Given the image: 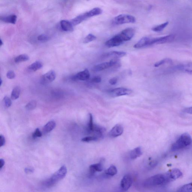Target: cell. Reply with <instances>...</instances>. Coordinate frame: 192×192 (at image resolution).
<instances>
[{"label":"cell","mask_w":192,"mask_h":192,"mask_svg":"<svg viewBox=\"0 0 192 192\" xmlns=\"http://www.w3.org/2000/svg\"><path fill=\"white\" fill-rule=\"evenodd\" d=\"M126 55L127 53L124 51H112L103 55V57L106 58H112L114 59H117L122 58Z\"/></svg>","instance_id":"16"},{"label":"cell","mask_w":192,"mask_h":192,"mask_svg":"<svg viewBox=\"0 0 192 192\" xmlns=\"http://www.w3.org/2000/svg\"><path fill=\"white\" fill-rule=\"evenodd\" d=\"M20 93V89L19 87L16 86L13 89L11 94V99L12 100H16L19 98Z\"/></svg>","instance_id":"25"},{"label":"cell","mask_w":192,"mask_h":192,"mask_svg":"<svg viewBox=\"0 0 192 192\" xmlns=\"http://www.w3.org/2000/svg\"><path fill=\"white\" fill-rule=\"evenodd\" d=\"M167 181L165 173L158 174L147 179L144 182V185L146 187H154L163 185L167 183Z\"/></svg>","instance_id":"3"},{"label":"cell","mask_w":192,"mask_h":192,"mask_svg":"<svg viewBox=\"0 0 192 192\" xmlns=\"http://www.w3.org/2000/svg\"><path fill=\"white\" fill-rule=\"evenodd\" d=\"M56 126V123L54 121H49L43 127V132L44 134H47L50 132Z\"/></svg>","instance_id":"21"},{"label":"cell","mask_w":192,"mask_h":192,"mask_svg":"<svg viewBox=\"0 0 192 192\" xmlns=\"http://www.w3.org/2000/svg\"><path fill=\"white\" fill-rule=\"evenodd\" d=\"M3 45V42L1 39L0 40V46H2Z\"/></svg>","instance_id":"46"},{"label":"cell","mask_w":192,"mask_h":192,"mask_svg":"<svg viewBox=\"0 0 192 192\" xmlns=\"http://www.w3.org/2000/svg\"><path fill=\"white\" fill-rule=\"evenodd\" d=\"M43 66V64L40 61H37L33 63L29 66L28 69L31 71H36L41 68Z\"/></svg>","instance_id":"24"},{"label":"cell","mask_w":192,"mask_h":192,"mask_svg":"<svg viewBox=\"0 0 192 192\" xmlns=\"http://www.w3.org/2000/svg\"><path fill=\"white\" fill-rule=\"evenodd\" d=\"M60 26L62 30L66 32H71L74 30L71 22L67 20H62L60 22Z\"/></svg>","instance_id":"20"},{"label":"cell","mask_w":192,"mask_h":192,"mask_svg":"<svg viewBox=\"0 0 192 192\" xmlns=\"http://www.w3.org/2000/svg\"><path fill=\"white\" fill-rule=\"evenodd\" d=\"M90 77L89 71L87 69H85L84 71L79 72L76 75L72 77L73 80H80L86 81L88 80Z\"/></svg>","instance_id":"12"},{"label":"cell","mask_w":192,"mask_h":192,"mask_svg":"<svg viewBox=\"0 0 192 192\" xmlns=\"http://www.w3.org/2000/svg\"><path fill=\"white\" fill-rule=\"evenodd\" d=\"M135 33V31L133 29L129 27L122 31L120 34L122 36L125 42L132 39L134 36Z\"/></svg>","instance_id":"14"},{"label":"cell","mask_w":192,"mask_h":192,"mask_svg":"<svg viewBox=\"0 0 192 192\" xmlns=\"http://www.w3.org/2000/svg\"><path fill=\"white\" fill-rule=\"evenodd\" d=\"M118 60L117 59H114L111 60L110 61L103 63L94 66L93 71L95 72H99L108 69L112 66L115 65L117 64Z\"/></svg>","instance_id":"9"},{"label":"cell","mask_w":192,"mask_h":192,"mask_svg":"<svg viewBox=\"0 0 192 192\" xmlns=\"http://www.w3.org/2000/svg\"><path fill=\"white\" fill-rule=\"evenodd\" d=\"M3 101H4L5 106L7 108H8L12 106V100H11L10 98H9L7 96H5L4 99H3Z\"/></svg>","instance_id":"36"},{"label":"cell","mask_w":192,"mask_h":192,"mask_svg":"<svg viewBox=\"0 0 192 192\" xmlns=\"http://www.w3.org/2000/svg\"><path fill=\"white\" fill-rule=\"evenodd\" d=\"M132 92V90L124 88H118L110 90V95L113 97H116L124 95H130Z\"/></svg>","instance_id":"7"},{"label":"cell","mask_w":192,"mask_h":192,"mask_svg":"<svg viewBox=\"0 0 192 192\" xmlns=\"http://www.w3.org/2000/svg\"><path fill=\"white\" fill-rule=\"evenodd\" d=\"M136 21V18L132 15L122 14L116 17L113 19V23L116 25L123 24L134 23Z\"/></svg>","instance_id":"4"},{"label":"cell","mask_w":192,"mask_h":192,"mask_svg":"<svg viewBox=\"0 0 192 192\" xmlns=\"http://www.w3.org/2000/svg\"><path fill=\"white\" fill-rule=\"evenodd\" d=\"M5 164V162L4 160L2 159H0V170H1L2 168L4 166Z\"/></svg>","instance_id":"44"},{"label":"cell","mask_w":192,"mask_h":192,"mask_svg":"<svg viewBox=\"0 0 192 192\" xmlns=\"http://www.w3.org/2000/svg\"><path fill=\"white\" fill-rule=\"evenodd\" d=\"M142 155V148L141 147H136L131 151L130 153V157L132 160L136 159Z\"/></svg>","instance_id":"23"},{"label":"cell","mask_w":192,"mask_h":192,"mask_svg":"<svg viewBox=\"0 0 192 192\" xmlns=\"http://www.w3.org/2000/svg\"><path fill=\"white\" fill-rule=\"evenodd\" d=\"M49 39V36L45 34H41L38 37V40L41 41H47Z\"/></svg>","instance_id":"37"},{"label":"cell","mask_w":192,"mask_h":192,"mask_svg":"<svg viewBox=\"0 0 192 192\" xmlns=\"http://www.w3.org/2000/svg\"><path fill=\"white\" fill-rule=\"evenodd\" d=\"M132 178L130 175L127 174L123 176L121 183V189L124 191H127L132 186Z\"/></svg>","instance_id":"11"},{"label":"cell","mask_w":192,"mask_h":192,"mask_svg":"<svg viewBox=\"0 0 192 192\" xmlns=\"http://www.w3.org/2000/svg\"><path fill=\"white\" fill-rule=\"evenodd\" d=\"M89 18L88 12H87L79 15L77 16V17L74 18V19L72 20L70 22H71L73 26H75L79 25V24H80L81 23H82V22L84 21V20Z\"/></svg>","instance_id":"15"},{"label":"cell","mask_w":192,"mask_h":192,"mask_svg":"<svg viewBox=\"0 0 192 192\" xmlns=\"http://www.w3.org/2000/svg\"><path fill=\"white\" fill-rule=\"evenodd\" d=\"M7 78L10 79H13L15 78L16 77L15 74L13 71L10 70L7 73Z\"/></svg>","instance_id":"39"},{"label":"cell","mask_w":192,"mask_h":192,"mask_svg":"<svg viewBox=\"0 0 192 192\" xmlns=\"http://www.w3.org/2000/svg\"><path fill=\"white\" fill-rule=\"evenodd\" d=\"M92 82L95 83H99L101 82V77L99 76H95L92 78Z\"/></svg>","instance_id":"40"},{"label":"cell","mask_w":192,"mask_h":192,"mask_svg":"<svg viewBox=\"0 0 192 192\" xmlns=\"http://www.w3.org/2000/svg\"><path fill=\"white\" fill-rule=\"evenodd\" d=\"M169 22H166L165 23L153 27L152 29V30L155 32H161L167 26V25H169Z\"/></svg>","instance_id":"28"},{"label":"cell","mask_w":192,"mask_h":192,"mask_svg":"<svg viewBox=\"0 0 192 192\" xmlns=\"http://www.w3.org/2000/svg\"><path fill=\"white\" fill-rule=\"evenodd\" d=\"M94 125L93 123V116L91 114H89V119L88 123L87 130L89 133L93 132Z\"/></svg>","instance_id":"30"},{"label":"cell","mask_w":192,"mask_h":192,"mask_svg":"<svg viewBox=\"0 0 192 192\" xmlns=\"http://www.w3.org/2000/svg\"><path fill=\"white\" fill-rule=\"evenodd\" d=\"M96 37L94 35L89 34L84 39V43H88L89 42L93 41L96 40Z\"/></svg>","instance_id":"34"},{"label":"cell","mask_w":192,"mask_h":192,"mask_svg":"<svg viewBox=\"0 0 192 192\" xmlns=\"http://www.w3.org/2000/svg\"><path fill=\"white\" fill-rule=\"evenodd\" d=\"M25 172L26 173H33L34 171L33 169H30V168H26L25 170Z\"/></svg>","instance_id":"45"},{"label":"cell","mask_w":192,"mask_h":192,"mask_svg":"<svg viewBox=\"0 0 192 192\" xmlns=\"http://www.w3.org/2000/svg\"><path fill=\"white\" fill-rule=\"evenodd\" d=\"M174 35H169L168 36L160 37L155 38H151L149 41V46L157 45L171 42L175 39Z\"/></svg>","instance_id":"5"},{"label":"cell","mask_w":192,"mask_h":192,"mask_svg":"<svg viewBox=\"0 0 192 192\" xmlns=\"http://www.w3.org/2000/svg\"><path fill=\"white\" fill-rule=\"evenodd\" d=\"M110 84L114 85L116 84L118 82V79L116 77H113V78L110 79L109 81Z\"/></svg>","instance_id":"42"},{"label":"cell","mask_w":192,"mask_h":192,"mask_svg":"<svg viewBox=\"0 0 192 192\" xmlns=\"http://www.w3.org/2000/svg\"><path fill=\"white\" fill-rule=\"evenodd\" d=\"M67 173V169L65 166H63L50 178L44 181L42 184L46 187L50 188L56 185L63 179Z\"/></svg>","instance_id":"1"},{"label":"cell","mask_w":192,"mask_h":192,"mask_svg":"<svg viewBox=\"0 0 192 192\" xmlns=\"http://www.w3.org/2000/svg\"><path fill=\"white\" fill-rule=\"evenodd\" d=\"M178 192H192V182L183 186L179 190Z\"/></svg>","instance_id":"29"},{"label":"cell","mask_w":192,"mask_h":192,"mask_svg":"<svg viewBox=\"0 0 192 192\" xmlns=\"http://www.w3.org/2000/svg\"><path fill=\"white\" fill-rule=\"evenodd\" d=\"M177 68L180 71L184 72L185 73L192 75V62L180 65L177 66Z\"/></svg>","instance_id":"17"},{"label":"cell","mask_w":192,"mask_h":192,"mask_svg":"<svg viewBox=\"0 0 192 192\" xmlns=\"http://www.w3.org/2000/svg\"><path fill=\"white\" fill-rule=\"evenodd\" d=\"M102 12L103 11L101 8H95L92 9V10L88 12L90 18L92 17L99 15L102 13Z\"/></svg>","instance_id":"27"},{"label":"cell","mask_w":192,"mask_h":192,"mask_svg":"<svg viewBox=\"0 0 192 192\" xmlns=\"http://www.w3.org/2000/svg\"><path fill=\"white\" fill-rule=\"evenodd\" d=\"M56 78V74L55 71L51 70L42 75L41 80V83L42 84H49L54 81Z\"/></svg>","instance_id":"10"},{"label":"cell","mask_w":192,"mask_h":192,"mask_svg":"<svg viewBox=\"0 0 192 192\" xmlns=\"http://www.w3.org/2000/svg\"><path fill=\"white\" fill-rule=\"evenodd\" d=\"M172 60L170 59L166 58L156 63L154 65V66L156 67H158L159 66L163 65L166 64H171L172 63Z\"/></svg>","instance_id":"32"},{"label":"cell","mask_w":192,"mask_h":192,"mask_svg":"<svg viewBox=\"0 0 192 192\" xmlns=\"http://www.w3.org/2000/svg\"><path fill=\"white\" fill-rule=\"evenodd\" d=\"M192 138L189 134L185 133L182 134L179 139L172 145L171 150L176 151L185 148L191 145Z\"/></svg>","instance_id":"2"},{"label":"cell","mask_w":192,"mask_h":192,"mask_svg":"<svg viewBox=\"0 0 192 192\" xmlns=\"http://www.w3.org/2000/svg\"><path fill=\"white\" fill-rule=\"evenodd\" d=\"M103 160L101 161L98 163L92 164L89 167V172L91 175H93L96 172H100L103 170Z\"/></svg>","instance_id":"18"},{"label":"cell","mask_w":192,"mask_h":192,"mask_svg":"<svg viewBox=\"0 0 192 192\" xmlns=\"http://www.w3.org/2000/svg\"><path fill=\"white\" fill-rule=\"evenodd\" d=\"M118 170L115 166L112 165L105 171V173L111 176H113L117 174Z\"/></svg>","instance_id":"26"},{"label":"cell","mask_w":192,"mask_h":192,"mask_svg":"<svg viewBox=\"0 0 192 192\" xmlns=\"http://www.w3.org/2000/svg\"><path fill=\"white\" fill-rule=\"evenodd\" d=\"M2 79H1V80H0V86H1L2 84Z\"/></svg>","instance_id":"47"},{"label":"cell","mask_w":192,"mask_h":192,"mask_svg":"<svg viewBox=\"0 0 192 192\" xmlns=\"http://www.w3.org/2000/svg\"><path fill=\"white\" fill-rule=\"evenodd\" d=\"M17 17L15 15H11L8 16L1 17V19L7 23L15 24L16 23Z\"/></svg>","instance_id":"22"},{"label":"cell","mask_w":192,"mask_h":192,"mask_svg":"<svg viewBox=\"0 0 192 192\" xmlns=\"http://www.w3.org/2000/svg\"><path fill=\"white\" fill-rule=\"evenodd\" d=\"M0 140H1V143H0L1 147L4 146L5 144V140L4 137L2 135H1L0 136Z\"/></svg>","instance_id":"41"},{"label":"cell","mask_w":192,"mask_h":192,"mask_svg":"<svg viewBox=\"0 0 192 192\" xmlns=\"http://www.w3.org/2000/svg\"><path fill=\"white\" fill-rule=\"evenodd\" d=\"M98 138L95 136L87 137L82 138V141L83 142H89L92 141H96L98 140Z\"/></svg>","instance_id":"35"},{"label":"cell","mask_w":192,"mask_h":192,"mask_svg":"<svg viewBox=\"0 0 192 192\" xmlns=\"http://www.w3.org/2000/svg\"><path fill=\"white\" fill-rule=\"evenodd\" d=\"M123 132V128L122 125L120 124L116 125L109 132V135L111 137H116L121 136Z\"/></svg>","instance_id":"13"},{"label":"cell","mask_w":192,"mask_h":192,"mask_svg":"<svg viewBox=\"0 0 192 192\" xmlns=\"http://www.w3.org/2000/svg\"><path fill=\"white\" fill-rule=\"evenodd\" d=\"M151 38L148 37H144L140 39L137 43L135 44L134 47L136 49H139L145 47V46H149V41H150Z\"/></svg>","instance_id":"19"},{"label":"cell","mask_w":192,"mask_h":192,"mask_svg":"<svg viewBox=\"0 0 192 192\" xmlns=\"http://www.w3.org/2000/svg\"><path fill=\"white\" fill-rule=\"evenodd\" d=\"M37 103L36 101H32L27 103L25 106V108L27 110H32L36 108Z\"/></svg>","instance_id":"33"},{"label":"cell","mask_w":192,"mask_h":192,"mask_svg":"<svg viewBox=\"0 0 192 192\" xmlns=\"http://www.w3.org/2000/svg\"><path fill=\"white\" fill-rule=\"evenodd\" d=\"M42 136V133L40 132V129L37 128L36 129L35 132L32 134V137L34 138H36L37 137H41Z\"/></svg>","instance_id":"38"},{"label":"cell","mask_w":192,"mask_h":192,"mask_svg":"<svg viewBox=\"0 0 192 192\" xmlns=\"http://www.w3.org/2000/svg\"><path fill=\"white\" fill-rule=\"evenodd\" d=\"M167 182L177 180L183 176V173L180 170L173 169L165 173Z\"/></svg>","instance_id":"8"},{"label":"cell","mask_w":192,"mask_h":192,"mask_svg":"<svg viewBox=\"0 0 192 192\" xmlns=\"http://www.w3.org/2000/svg\"><path fill=\"white\" fill-rule=\"evenodd\" d=\"M124 42L122 37L119 33L107 41L105 45L109 48L117 47L122 44Z\"/></svg>","instance_id":"6"},{"label":"cell","mask_w":192,"mask_h":192,"mask_svg":"<svg viewBox=\"0 0 192 192\" xmlns=\"http://www.w3.org/2000/svg\"><path fill=\"white\" fill-rule=\"evenodd\" d=\"M29 60V56L28 55L25 54H23L19 55L15 59V62L16 63H20Z\"/></svg>","instance_id":"31"},{"label":"cell","mask_w":192,"mask_h":192,"mask_svg":"<svg viewBox=\"0 0 192 192\" xmlns=\"http://www.w3.org/2000/svg\"><path fill=\"white\" fill-rule=\"evenodd\" d=\"M184 112L186 113L192 114V107L185 109Z\"/></svg>","instance_id":"43"}]
</instances>
